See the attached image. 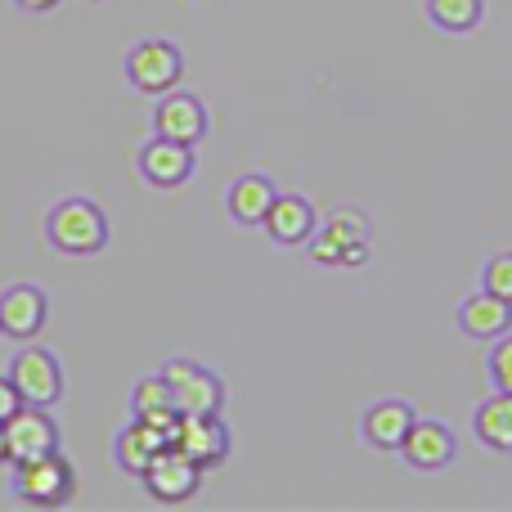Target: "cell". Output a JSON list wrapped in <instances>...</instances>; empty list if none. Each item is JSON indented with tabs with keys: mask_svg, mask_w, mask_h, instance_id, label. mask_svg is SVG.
I'll use <instances>...</instances> for the list:
<instances>
[{
	"mask_svg": "<svg viewBox=\"0 0 512 512\" xmlns=\"http://www.w3.org/2000/svg\"><path fill=\"white\" fill-rule=\"evenodd\" d=\"M418 423V414H414V405L409 400H378V405H369V414H364V423H360V436L373 445V450H387V454H396L400 445H405V436H409V427Z\"/></svg>",
	"mask_w": 512,
	"mask_h": 512,
	"instance_id": "cell-15",
	"label": "cell"
},
{
	"mask_svg": "<svg viewBox=\"0 0 512 512\" xmlns=\"http://www.w3.org/2000/svg\"><path fill=\"white\" fill-rule=\"evenodd\" d=\"M140 486L149 490V499H158V504H189V499L203 490V468H198L185 450L167 445V450L144 468Z\"/></svg>",
	"mask_w": 512,
	"mask_h": 512,
	"instance_id": "cell-7",
	"label": "cell"
},
{
	"mask_svg": "<svg viewBox=\"0 0 512 512\" xmlns=\"http://www.w3.org/2000/svg\"><path fill=\"white\" fill-rule=\"evenodd\" d=\"M50 319V297L36 283H9L0 292V337L9 342H36Z\"/></svg>",
	"mask_w": 512,
	"mask_h": 512,
	"instance_id": "cell-10",
	"label": "cell"
},
{
	"mask_svg": "<svg viewBox=\"0 0 512 512\" xmlns=\"http://www.w3.org/2000/svg\"><path fill=\"white\" fill-rule=\"evenodd\" d=\"M9 463V441H5V423H0V468Z\"/></svg>",
	"mask_w": 512,
	"mask_h": 512,
	"instance_id": "cell-26",
	"label": "cell"
},
{
	"mask_svg": "<svg viewBox=\"0 0 512 512\" xmlns=\"http://www.w3.org/2000/svg\"><path fill=\"white\" fill-rule=\"evenodd\" d=\"M18 409H23V396H18L14 378H9V373H0V423H9Z\"/></svg>",
	"mask_w": 512,
	"mask_h": 512,
	"instance_id": "cell-24",
	"label": "cell"
},
{
	"mask_svg": "<svg viewBox=\"0 0 512 512\" xmlns=\"http://www.w3.org/2000/svg\"><path fill=\"white\" fill-rule=\"evenodd\" d=\"M5 441H9V463H27V459H45V454L59 450L63 432L45 405H23L5 423Z\"/></svg>",
	"mask_w": 512,
	"mask_h": 512,
	"instance_id": "cell-9",
	"label": "cell"
},
{
	"mask_svg": "<svg viewBox=\"0 0 512 512\" xmlns=\"http://www.w3.org/2000/svg\"><path fill=\"white\" fill-rule=\"evenodd\" d=\"M135 167H140L144 185L180 189V185H189V180H194L198 153H194V144H180V140H167V135H153V140L135 153Z\"/></svg>",
	"mask_w": 512,
	"mask_h": 512,
	"instance_id": "cell-8",
	"label": "cell"
},
{
	"mask_svg": "<svg viewBox=\"0 0 512 512\" xmlns=\"http://www.w3.org/2000/svg\"><path fill=\"white\" fill-rule=\"evenodd\" d=\"M23 14H50V9H59V0H14Z\"/></svg>",
	"mask_w": 512,
	"mask_h": 512,
	"instance_id": "cell-25",
	"label": "cell"
},
{
	"mask_svg": "<svg viewBox=\"0 0 512 512\" xmlns=\"http://www.w3.org/2000/svg\"><path fill=\"white\" fill-rule=\"evenodd\" d=\"M5 373L14 378L23 405H45V409L59 405V396H63V364H59V355H54V351H45V346H23V351L5 364Z\"/></svg>",
	"mask_w": 512,
	"mask_h": 512,
	"instance_id": "cell-5",
	"label": "cell"
},
{
	"mask_svg": "<svg viewBox=\"0 0 512 512\" xmlns=\"http://www.w3.org/2000/svg\"><path fill=\"white\" fill-rule=\"evenodd\" d=\"M459 328L472 337V342H495L512 328V301L495 297V292H472L459 306Z\"/></svg>",
	"mask_w": 512,
	"mask_h": 512,
	"instance_id": "cell-16",
	"label": "cell"
},
{
	"mask_svg": "<svg viewBox=\"0 0 512 512\" xmlns=\"http://www.w3.org/2000/svg\"><path fill=\"white\" fill-rule=\"evenodd\" d=\"M158 373L167 378V387H171V396H176L180 414H221V409H225V382L216 378L207 364H198V360H167Z\"/></svg>",
	"mask_w": 512,
	"mask_h": 512,
	"instance_id": "cell-4",
	"label": "cell"
},
{
	"mask_svg": "<svg viewBox=\"0 0 512 512\" xmlns=\"http://www.w3.org/2000/svg\"><path fill=\"white\" fill-rule=\"evenodd\" d=\"M131 418H144V423L167 427V432L176 427L180 409H176V396H171V387H167L162 373H149V378H140L131 387Z\"/></svg>",
	"mask_w": 512,
	"mask_h": 512,
	"instance_id": "cell-19",
	"label": "cell"
},
{
	"mask_svg": "<svg viewBox=\"0 0 512 512\" xmlns=\"http://www.w3.org/2000/svg\"><path fill=\"white\" fill-rule=\"evenodd\" d=\"M472 432L486 450L512 454V391H490V400H481L472 414Z\"/></svg>",
	"mask_w": 512,
	"mask_h": 512,
	"instance_id": "cell-18",
	"label": "cell"
},
{
	"mask_svg": "<svg viewBox=\"0 0 512 512\" xmlns=\"http://www.w3.org/2000/svg\"><path fill=\"white\" fill-rule=\"evenodd\" d=\"M486 373H490V387L495 391H512V333L495 337L486 355Z\"/></svg>",
	"mask_w": 512,
	"mask_h": 512,
	"instance_id": "cell-22",
	"label": "cell"
},
{
	"mask_svg": "<svg viewBox=\"0 0 512 512\" xmlns=\"http://www.w3.org/2000/svg\"><path fill=\"white\" fill-rule=\"evenodd\" d=\"M171 445L185 450L198 468H221L234 450V436H230V423L221 414H180L176 427H171Z\"/></svg>",
	"mask_w": 512,
	"mask_h": 512,
	"instance_id": "cell-6",
	"label": "cell"
},
{
	"mask_svg": "<svg viewBox=\"0 0 512 512\" xmlns=\"http://www.w3.org/2000/svg\"><path fill=\"white\" fill-rule=\"evenodd\" d=\"M319 234H328V239L342 243V248H351V243H369V216L355 212V207H337V212L319 225ZM342 265H346V256H342Z\"/></svg>",
	"mask_w": 512,
	"mask_h": 512,
	"instance_id": "cell-21",
	"label": "cell"
},
{
	"mask_svg": "<svg viewBox=\"0 0 512 512\" xmlns=\"http://www.w3.org/2000/svg\"><path fill=\"white\" fill-rule=\"evenodd\" d=\"M481 18H486V0H427V23L450 36L481 27Z\"/></svg>",
	"mask_w": 512,
	"mask_h": 512,
	"instance_id": "cell-20",
	"label": "cell"
},
{
	"mask_svg": "<svg viewBox=\"0 0 512 512\" xmlns=\"http://www.w3.org/2000/svg\"><path fill=\"white\" fill-rule=\"evenodd\" d=\"M167 445H171L167 427H153V423H144V418H131V423L113 436V463L126 472V477H144V468H149Z\"/></svg>",
	"mask_w": 512,
	"mask_h": 512,
	"instance_id": "cell-13",
	"label": "cell"
},
{
	"mask_svg": "<svg viewBox=\"0 0 512 512\" xmlns=\"http://www.w3.org/2000/svg\"><path fill=\"white\" fill-rule=\"evenodd\" d=\"M9 495L27 508H63L77 495V468H72L59 450L45 454V459L14 463V472H9Z\"/></svg>",
	"mask_w": 512,
	"mask_h": 512,
	"instance_id": "cell-2",
	"label": "cell"
},
{
	"mask_svg": "<svg viewBox=\"0 0 512 512\" xmlns=\"http://www.w3.org/2000/svg\"><path fill=\"white\" fill-rule=\"evenodd\" d=\"M122 68H126V81H131L140 95L158 99L180 86V77H185V54H180V45L167 41V36H149V41L126 50Z\"/></svg>",
	"mask_w": 512,
	"mask_h": 512,
	"instance_id": "cell-3",
	"label": "cell"
},
{
	"mask_svg": "<svg viewBox=\"0 0 512 512\" xmlns=\"http://www.w3.org/2000/svg\"><path fill=\"white\" fill-rule=\"evenodd\" d=\"M207 131H212V117H207V104L198 95H189V90L158 95L153 135H167V140H180V144H203Z\"/></svg>",
	"mask_w": 512,
	"mask_h": 512,
	"instance_id": "cell-11",
	"label": "cell"
},
{
	"mask_svg": "<svg viewBox=\"0 0 512 512\" xmlns=\"http://www.w3.org/2000/svg\"><path fill=\"white\" fill-rule=\"evenodd\" d=\"M481 288L495 292V297L512 301V252H499L486 261V270H481Z\"/></svg>",
	"mask_w": 512,
	"mask_h": 512,
	"instance_id": "cell-23",
	"label": "cell"
},
{
	"mask_svg": "<svg viewBox=\"0 0 512 512\" xmlns=\"http://www.w3.org/2000/svg\"><path fill=\"white\" fill-rule=\"evenodd\" d=\"M274 198H279V185L270 176H261V171H248V176H239L225 189V212L239 225H265V212L274 207Z\"/></svg>",
	"mask_w": 512,
	"mask_h": 512,
	"instance_id": "cell-17",
	"label": "cell"
},
{
	"mask_svg": "<svg viewBox=\"0 0 512 512\" xmlns=\"http://www.w3.org/2000/svg\"><path fill=\"white\" fill-rule=\"evenodd\" d=\"M396 454L414 472H441V468H450V463H454V454H459V441H454V432L445 423H436V418H418V423L409 427L405 445H400Z\"/></svg>",
	"mask_w": 512,
	"mask_h": 512,
	"instance_id": "cell-12",
	"label": "cell"
},
{
	"mask_svg": "<svg viewBox=\"0 0 512 512\" xmlns=\"http://www.w3.org/2000/svg\"><path fill=\"white\" fill-rule=\"evenodd\" d=\"M45 239L63 256H99L113 239V225L95 198H63L45 216Z\"/></svg>",
	"mask_w": 512,
	"mask_h": 512,
	"instance_id": "cell-1",
	"label": "cell"
},
{
	"mask_svg": "<svg viewBox=\"0 0 512 512\" xmlns=\"http://www.w3.org/2000/svg\"><path fill=\"white\" fill-rule=\"evenodd\" d=\"M315 230H319V216L301 194H279L274 207L265 212V234L279 248H301V243L315 239Z\"/></svg>",
	"mask_w": 512,
	"mask_h": 512,
	"instance_id": "cell-14",
	"label": "cell"
}]
</instances>
